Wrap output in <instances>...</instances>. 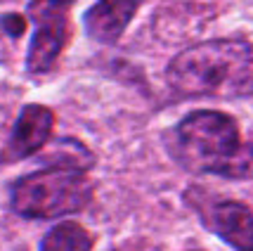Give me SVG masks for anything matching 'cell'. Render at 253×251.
Instances as JSON below:
<instances>
[{"instance_id":"obj_10","label":"cell","mask_w":253,"mask_h":251,"mask_svg":"<svg viewBox=\"0 0 253 251\" xmlns=\"http://www.w3.org/2000/svg\"><path fill=\"white\" fill-rule=\"evenodd\" d=\"M0 29L7 33L10 38H19L26 31V17L17 14V12H7V14L0 17Z\"/></svg>"},{"instance_id":"obj_6","label":"cell","mask_w":253,"mask_h":251,"mask_svg":"<svg viewBox=\"0 0 253 251\" xmlns=\"http://www.w3.org/2000/svg\"><path fill=\"white\" fill-rule=\"evenodd\" d=\"M52 133H55V111L38 102L24 104L19 109V116L14 119L10 138L0 152L2 161L12 164L38 154L52 140Z\"/></svg>"},{"instance_id":"obj_7","label":"cell","mask_w":253,"mask_h":251,"mask_svg":"<svg viewBox=\"0 0 253 251\" xmlns=\"http://www.w3.org/2000/svg\"><path fill=\"white\" fill-rule=\"evenodd\" d=\"M144 0H95L83 12V26L90 41L99 45H116Z\"/></svg>"},{"instance_id":"obj_8","label":"cell","mask_w":253,"mask_h":251,"mask_svg":"<svg viewBox=\"0 0 253 251\" xmlns=\"http://www.w3.org/2000/svg\"><path fill=\"white\" fill-rule=\"evenodd\" d=\"M92 235L76 220H62L41 242V251H90L92 249Z\"/></svg>"},{"instance_id":"obj_5","label":"cell","mask_w":253,"mask_h":251,"mask_svg":"<svg viewBox=\"0 0 253 251\" xmlns=\"http://www.w3.org/2000/svg\"><path fill=\"white\" fill-rule=\"evenodd\" d=\"M201 199V204L192 201L201 216V223L237 251H253L251 206L237 199Z\"/></svg>"},{"instance_id":"obj_1","label":"cell","mask_w":253,"mask_h":251,"mask_svg":"<svg viewBox=\"0 0 253 251\" xmlns=\"http://www.w3.org/2000/svg\"><path fill=\"white\" fill-rule=\"evenodd\" d=\"M177 166L189 173L249 178L251 142L242 138L239 121L220 109H194L164 135Z\"/></svg>"},{"instance_id":"obj_4","label":"cell","mask_w":253,"mask_h":251,"mask_svg":"<svg viewBox=\"0 0 253 251\" xmlns=\"http://www.w3.org/2000/svg\"><path fill=\"white\" fill-rule=\"evenodd\" d=\"M76 0H29L26 14L33 22L26 50V74L43 76L57 66L71 41V7Z\"/></svg>"},{"instance_id":"obj_11","label":"cell","mask_w":253,"mask_h":251,"mask_svg":"<svg viewBox=\"0 0 253 251\" xmlns=\"http://www.w3.org/2000/svg\"><path fill=\"white\" fill-rule=\"evenodd\" d=\"M192 251H201V249H192Z\"/></svg>"},{"instance_id":"obj_2","label":"cell","mask_w":253,"mask_h":251,"mask_svg":"<svg viewBox=\"0 0 253 251\" xmlns=\"http://www.w3.org/2000/svg\"><path fill=\"white\" fill-rule=\"evenodd\" d=\"M166 83L180 98H251V45L211 38L185 48L166 66Z\"/></svg>"},{"instance_id":"obj_9","label":"cell","mask_w":253,"mask_h":251,"mask_svg":"<svg viewBox=\"0 0 253 251\" xmlns=\"http://www.w3.org/2000/svg\"><path fill=\"white\" fill-rule=\"evenodd\" d=\"M45 161L47 166H64V168H78V171H88L95 164L92 152L76 138H64L57 145V150H52L45 156Z\"/></svg>"},{"instance_id":"obj_3","label":"cell","mask_w":253,"mask_h":251,"mask_svg":"<svg viewBox=\"0 0 253 251\" xmlns=\"http://www.w3.org/2000/svg\"><path fill=\"white\" fill-rule=\"evenodd\" d=\"M92 199V183L85 171L45 166L22 175L10 190L12 211L22 218L50 220L78 213Z\"/></svg>"}]
</instances>
